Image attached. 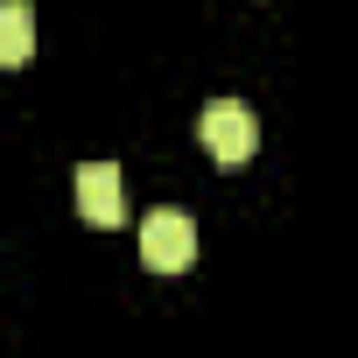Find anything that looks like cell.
<instances>
[{
	"mask_svg": "<svg viewBox=\"0 0 358 358\" xmlns=\"http://www.w3.org/2000/svg\"><path fill=\"white\" fill-rule=\"evenodd\" d=\"M197 134H204V148H211L218 169H246L253 148H260V120H253L239 99H211L204 120H197Z\"/></svg>",
	"mask_w": 358,
	"mask_h": 358,
	"instance_id": "1",
	"label": "cell"
},
{
	"mask_svg": "<svg viewBox=\"0 0 358 358\" xmlns=\"http://www.w3.org/2000/svg\"><path fill=\"white\" fill-rule=\"evenodd\" d=\"M197 260V225L183 218V211H155L148 225H141V267H155V274H183Z\"/></svg>",
	"mask_w": 358,
	"mask_h": 358,
	"instance_id": "2",
	"label": "cell"
},
{
	"mask_svg": "<svg viewBox=\"0 0 358 358\" xmlns=\"http://www.w3.org/2000/svg\"><path fill=\"white\" fill-rule=\"evenodd\" d=\"M29 50H36V8L8 0L0 8V64H29Z\"/></svg>",
	"mask_w": 358,
	"mask_h": 358,
	"instance_id": "4",
	"label": "cell"
},
{
	"mask_svg": "<svg viewBox=\"0 0 358 358\" xmlns=\"http://www.w3.org/2000/svg\"><path fill=\"white\" fill-rule=\"evenodd\" d=\"M78 211H85V225H120L127 218V183H120L113 162H85L78 169Z\"/></svg>",
	"mask_w": 358,
	"mask_h": 358,
	"instance_id": "3",
	"label": "cell"
}]
</instances>
